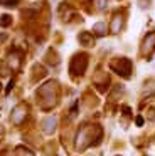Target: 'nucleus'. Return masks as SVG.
I'll list each match as a JSON object with an SVG mask.
<instances>
[{"mask_svg": "<svg viewBox=\"0 0 155 156\" xmlns=\"http://www.w3.org/2000/svg\"><path fill=\"white\" fill-rule=\"evenodd\" d=\"M153 45H155V34H150V35L147 37V41H145L143 47H145V51H150Z\"/></svg>", "mask_w": 155, "mask_h": 156, "instance_id": "nucleus-1", "label": "nucleus"}, {"mask_svg": "<svg viewBox=\"0 0 155 156\" xmlns=\"http://www.w3.org/2000/svg\"><path fill=\"white\" fill-rule=\"evenodd\" d=\"M120 24H121V17L120 15H115V20H113V32H118L120 30Z\"/></svg>", "mask_w": 155, "mask_h": 156, "instance_id": "nucleus-2", "label": "nucleus"}, {"mask_svg": "<svg viewBox=\"0 0 155 156\" xmlns=\"http://www.w3.org/2000/svg\"><path fill=\"white\" fill-rule=\"evenodd\" d=\"M46 131L47 133H51V131H52V128H54V124H56V121H54V118H49V119H47V122H46Z\"/></svg>", "mask_w": 155, "mask_h": 156, "instance_id": "nucleus-3", "label": "nucleus"}, {"mask_svg": "<svg viewBox=\"0 0 155 156\" xmlns=\"http://www.w3.org/2000/svg\"><path fill=\"white\" fill-rule=\"evenodd\" d=\"M96 32H98V34H104V27H103V24H96Z\"/></svg>", "mask_w": 155, "mask_h": 156, "instance_id": "nucleus-4", "label": "nucleus"}]
</instances>
